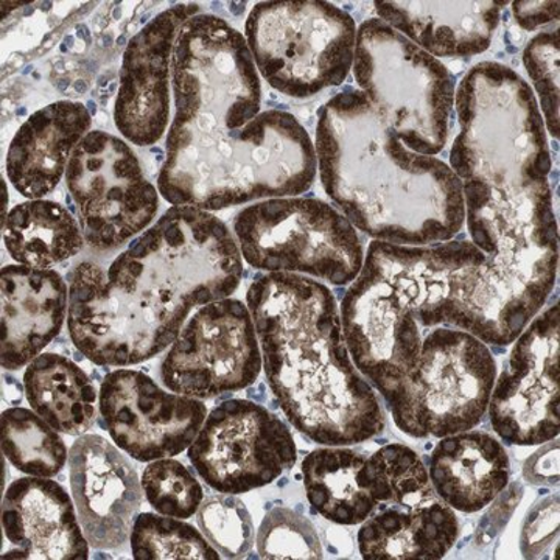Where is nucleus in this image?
Listing matches in <instances>:
<instances>
[{
  "instance_id": "1",
  "label": "nucleus",
  "mask_w": 560,
  "mask_h": 560,
  "mask_svg": "<svg viewBox=\"0 0 560 560\" xmlns=\"http://www.w3.org/2000/svg\"><path fill=\"white\" fill-rule=\"evenodd\" d=\"M245 275L234 232L208 210L173 206L108 270L83 261L68 329L98 366H132L172 346L194 308L231 298Z\"/></svg>"
},
{
  "instance_id": "2",
  "label": "nucleus",
  "mask_w": 560,
  "mask_h": 560,
  "mask_svg": "<svg viewBox=\"0 0 560 560\" xmlns=\"http://www.w3.org/2000/svg\"><path fill=\"white\" fill-rule=\"evenodd\" d=\"M315 151L327 197L372 241L427 246L463 231V183L451 165L408 150L359 88L320 108Z\"/></svg>"
},
{
  "instance_id": "3",
  "label": "nucleus",
  "mask_w": 560,
  "mask_h": 560,
  "mask_svg": "<svg viewBox=\"0 0 560 560\" xmlns=\"http://www.w3.org/2000/svg\"><path fill=\"white\" fill-rule=\"evenodd\" d=\"M268 385L294 429L329 447L386 427L377 389L357 370L329 287L294 272L257 276L246 293Z\"/></svg>"
},
{
  "instance_id": "4",
  "label": "nucleus",
  "mask_w": 560,
  "mask_h": 560,
  "mask_svg": "<svg viewBox=\"0 0 560 560\" xmlns=\"http://www.w3.org/2000/svg\"><path fill=\"white\" fill-rule=\"evenodd\" d=\"M470 242L481 265L453 272L422 329L453 327L508 348L547 304L558 279L559 238L550 183L501 190L463 183Z\"/></svg>"
},
{
  "instance_id": "5",
  "label": "nucleus",
  "mask_w": 560,
  "mask_h": 560,
  "mask_svg": "<svg viewBox=\"0 0 560 560\" xmlns=\"http://www.w3.org/2000/svg\"><path fill=\"white\" fill-rule=\"evenodd\" d=\"M318 173L315 143L293 114L261 110L241 130L168 128L158 187L173 206L213 212L298 197Z\"/></svg>"
},
{
  "instance_id": "6",
  "label": "nucleus",
  "mask_w": 560,
  "mask_h": 560,
  "mask_svg": "<svg viewBox=\"0 0 560 560\" xmlns=\"http://www.w3.org/2000/svg\"><path fill=\"white\" fill-rule=\"evenodd\" d=\"M440 271L436 245L374 241L342 296L341 326L350 359L386 404L418 363L423 338L416 315L429 302Z\"/></svg>"
},
{
  "instance_id": "7",
  "label": "nucleus",
  "mask_w": 560,
  "mask_h": 560,
  "mask_svg": "<svg viewBox=\"0 0 560 560\" xmlns=\"http://www.w3.org/2000/svg\"><path fill=\"white\" fill-rule=\"evenodd\" d=\"M459 131L451 168L460 183L515 190L547 179L552 168L539 102L517 70L481 61L455 91Z\"/></svg>"
},
{
  "instance_id": "8",
  "label": "nucleus",
  "mask_w": 560,
  "mask_h": 560,
  "mask_svg": "<svg viewBox=\"0 0 560 560\" xmlns=\"http://www.w3.org/2000/svg\"><path fill=\"white\" fill-rule=\"evenodd\" d=\"M352 72L383 124L408 150L427 156L444 151L456 91L444 62L371 18L357 31Z\"/></svg>"
},
{
  "instance_id": "9",
  "label": "nucleus",
  "mask_w": 560,
  "mask_h": 560,
  "mask_svg": "<svg viewBox=\"0 0 560 560\" xmlns=\"http://www.w3.org/2000/svg\"><path fill=\"white\" fill-rule=\"evenodd\" d=\"M355 20L318 0L261 2L245 24L261 79L294 101H307L341 86L355 58Z\"/></svg>"
},
{
  "instance_id": "10",
  "label": "nucleus",
  "mask_w": 560,
  "mask_h": 560,
  "mask_svg": "<svg viewBox=\"0 0 560 560\" xmlns=\"http://www.w3.org/2000/svg\"><path fill=\"white\" fill-rule=\"evenodd\" d=\"M254 270L294 272L350 285L363 268V241L337 206L318 198H271L242 209L232 223Z\"/></svg>"
},
{
  "instance_id": "11",
  "label": "nucleus",
  "mask_w": 560,
  "mask_h": 560,
  "mask_svg": "<svg viewBox=\"0 0 560 560\" xmlns=\"http://www.w3.org/2000/svg\"><path fill=\"white\" fill-rule=\"evenodd\" d=\"M172 77V127L241 130L261 113L259 70L245 35L215 14H197L180 27Z\"/></svg>"
},
{
  "instance_id": "12",
  "label": "nucleus",
  "mask_w": 560,
  "mask_h": 560,
  "mask_svg": "<svg viewBox=\"0 0 560 560\" xmlns=\"http://www.w3.org/2000/svg\"><path fill=\"white\" fill-rule=\"evenodd\" d=\"M497 374V361L480 338L434 327L423 338L418 363L388 401L394 423L419 440L474 430L488 412Z\"/></svg>"
},
{
  "instance_id": "13",
  "label": "nucleus",
  "mask_w": 560,
  "mask_h": 560,
  "mask_svg": "<svg viewBox=\"0 0 560 560\" xmlns=\"http://www.w3.org/2000/svg\"><path fill=\"white\" fill-rule=\"evenodd\" d=\"M66 186L91 248H119L145 231L160 209V194L138 154L110 132H88L73 150Z\"/></svg>"
},
{
  "instance_id": "14",
  "label": "nucleus",
  "mask_w": 560,
  "mask_h": 560,
  "mask_svg": "<svg viewBox=\"0 0 560 560\" xmlns=\"http://www.w3.org/2000/svg\"><path fill=\"white\" fill-rule=\"evenodd\" d=\"M261 368L248 305L224 298L202 305L186 320L162 360L161 381L172 393L213 399L254 385Z\"/></svg>"
},
{
  "instance_id": "15",
  "label": "nucleus",
  "mask_w": 560,
  "mask_h": 560,
  "mask_svg": "<svg viewBox=\"0 0 560 560\" xmlns=\"http://www.w3.org/2000/svg\"><path fill=\"white\" fill-rule=\"evenodd\" d=\"M189 459L210 488L238 495L278 480L296 464L298 448L289 425L275 412L234 399L209 412Z\"/></svg>"
},
{
  "instance_id": "16",
  "label": "nucleus",
  "mask_w": 560,
  "mask_h": 560,
  "mask_svg": "<svg viewBox=\"0 0 560 560\" xmlns=\"http://www.w3.org/2000/svg\"><path fill=\"white\" fill-rule=\"evenodd\" d=\"M493 385L489 419L511 445H541L559 434V305L539 313L512 342Z\"/></svg>"
},
{
  "instance_id": "17",
  "label": "nucleus",
  "mask_w": 560,
  "mask_h": 560,
  "mask_svg": "<svg viewBox=\"0 0 560 560\" xmlns=\"http://www.w3.org/2000/svg\"><path fill=\"white\" fill-rule=\"evenodd\" d=\"M98 408L113 441L140 463L187 451L208 418L201 400L167 393L135 370L113 371L103 378Z\"/></svg>"
},
{
  "instance_id": "18",
  "label": "nucleus",
  "mask_w": 560,
  "mask_h": 560,
  "mask_svg": "<svg viewBox=\"0 0 560 560\" xmlns=\"http://www.w3.org/2000/svg\"><path fill=\"white\" fill-rule=\"evenodd\" d=\"M200 14L197 3L162 11L128 43L114 106L117 130L138 147L156 145L171 119L173 49L180 27Z\"/></svg>"
},
{
  "instance_id": "19",
  "label": "nucleus",
  "mask_w": 560,
  "mask_h": 560,
  "mask_svg": "<svg viewBox=\"0 0 560 560\" xmlns=\"http://www.w3.org/2000/svg\"><path fill=\"white\" fill-rule=\"evenodd\" d=\"M69 480L91 547H124L142 506V482L135 464L105 438L83 434L69 452Z\"/></svg>"
},
{
  "instance_id": "20",
  "label": "nucleus",
  "mask_w": 560,
  "mask_h": 560,
  "mask_svg": "<svg viewBox=\"0 0 560 560\" xmlns=\"http://www.w3.org/2000/svg\"><path fill=\"white\" fill-rule=\"evenodd\" d=\"M75 501L60 482L47 478H20L2 501V526L18 551L3 559L86 560L90 541L75 511Z\"/></svg>"
},
{
  "instance_id": "21",
  "label": "nucleus",
  "mask_w": 560,
  "mask_h": 560,
  "mask_svg": "<svg viewBox=\"0 0 560 560\" xmlns=\"http://www.w3.org/2000/svg\"><path fill=\"white\" fill-rule=\"evenodd\" d=\"M2 287V368L31 364L60 335L69 312V290L60 272L7 265Z\"/></svg>"
},
{
  "instance_id": "22",
  "label": "nucleus",
  "mask_w": 560,
  "mask_h": 560,
  "mask_svg": "<svg viewBox=\"0 0 560 560\" xmlns=\"http://www.w3.org/2000/svg\"><path fill=\"white\" fill-rule=\"evenodd\" d=\"M458 536L455 510L431 489L378 503L361 526L359 548L370 560H436Z\"/></svg>"
},
{
  "instance_id": "23",
  "label": "nucleus",
  "mask_w": 560,
  "mask_h": 560,
  "mask_svg": "<svg viewBox=\"0 0 560 560\" xmlns=\"http://www.w3.org/2000/svg\"><path fill=\"white\" fill-rule=\"evenodd\" d=\"M91 124V113L80 102H55L32 114L7 153V176L14 189L27 200H40L57 189Z\"/></svg>"
},
{
  "instance_id": "24",
  "label": "nucleus",
  "mask_w": 560,
  "mask_h": 560,
  "mask_svg": "<svg viewBox=\"0 0 560 560\" xmlns=\"http://www.w3.org/2000/svg\"><path fill=\"white\" fill-rule=\"evenodd\" d=\"M378 20L434 58L485 54L508 2H375Z\"/></svg>"
},
{
  "instance_id": "25",
  "label": "nucleus",
  "mask_w": 560,
  "mask_h": 560,
  "mask_svg": "<svg viewBox=\"0 0 560 560\" xmlns=\"http://www.w3.org/2000/svg\"><path fill=\"white\" fill-rule=\"evenodd\" d=\"M434 492L452 510L475 514L489 506L510 485L506 448L485 431H464L442 438L430 456Z\"/></svg>"
},
{
  "instance_id": "26",
  "label": "nucleus",
  "mask_w": 560,
  "mask_h": 560,
  "mask_svg": "<svg viewBox=\"0 0 560 560\" xmlns=\"http://www.w3.org/2000/svg\"><path fill=\"white\" fill-rule=\"evenodd\" d=\"M32 410L58 433L83 436L97 419V389L86 372L58 353L36 357L24 374Z\"/></svg>"
},
{
  "instance_id": "27",
  "label": "nucleus",
  "mask_w": 560,
  "mask_h": 560,
  "mask_svg": "<svg viewBox=\"0 0 560 560\" xmlns=\"http://www.w3.org/2000/svg\"><path fill=\"white\" fill-rule=\"evenodd\" d=\"M366 456L346 447L316 448L302 463L305 493L313 511L342 526L360 525L377 506L361 481Z\"/></svg>"
},
{
  "instance_id": "28",
  "label": "nucleus",
  "mask_w": 560,
  "mask_h": 560,
  "mask_svg": "<svg viewBox=\"0 0 560 560\" xmlns=\"http://www.w3.org/2000/svg\"><path fill=\"white\" fill-rule=\"evenodd\" d=\"M2 230L14 261L39 270L77 256L86 242L72 213L49 200L21 202L7 215Z\"/></svg>"
},
{
  "instance_id": "29",
  "label": "nucleus",
  "mask_w": 560,
  "mask_h": 560,
  "mask_svg": "<svg viewBox=\"0 0 560 560\" xmlns=\"http://www.w3.org/2000/svg\"><path fill=\"white\" fill-rule=\"evenodd\" d=\"M0 438L5 458L28 477H57L69 460L60 433L27 408L2 412Z\"/></svg>"
},
{
  "instance_id": "30",
  "label": "nucleus",
  "mask_w": 560,
  "mask_h": 560,
  "mask_svg": "<svg viewBox=\"0 0 560 560\" xmlns=\"http://www.w3.org/2000/svg\"><path fill=\"white\" fill-rule=\"evenodd\" d=\"M131 551L136 560H219L220 555L205 534L180 518L143 512L131 529Z\"/></svg>"
},
{
  "instance_id": "31",
  "label": "nucleus",
  "mask_w": 560,
  "mask_h": 560,
  "mask_svg": "<svg viewBox=\"0 0 560 560\" xmlns=\"http://www.w3.org/2000/svg\"><path fill=\"white\" fill-rule=\"evenodd\" d=\"M361 481L378 503L433 489L422 458L407 445L390 444L366 458Z\"/></svg>"
},
{
  "instance_id": "32",
  "label": "nucleus",
  "mask_w": 560,
  "mask_h": 560,
  "mask_svg": "<svg viewBox=\"0 0 560 560\" xmlns=\"http://www.w3.org/2000/svg\"><path fill=\"white\" fill-rule=\"evenodd\" d=\"M140 482L151 508L167 517H194L205 500L200 482L176 459L151 460Z\"/></svg>"
},
{
  "instance_id": "33",
  "label": "nucleus",
  "mask_w": 560,
  "mask_h": 560,
  "mask_svg": "<svg viewBox=\"0 0 560 560\" xmlns=\"http://www.w3.org/2000/svg\"><path fill=\"white\" fill-rule=\"evenodd\" d=\"M197 521L206 539L224 558H245L253 548V518L245 503L232 493L202 500Z\"/></svg>"
},
{
  "instance_id": "34",
  "label": "nucleus",
  "mask_w": 560,
  "mask_h": 560,
  "mask_svg": "<svg viewBox=\"0 0 560 560\" xmlns=\"http://www.w3.org/2000/svg\"><path fill=\"white\" fill-rule=\"evenodd\" d=\"M257 551L261 559H323L315 525L289 508H272L260 523Z\"/></svg>"
},
{
  "instance_id": "35",
  "label": "nucleus",
  "mask_w": 560,
  "mask_h": 560,
  "mask_svg": "<svg viewBox=\"0 0 560 560\" xmlns=\"http://www.w3.org/2000/svg\"><path fill=\"white\" fill-rule=\"evenodd\" d=\"M523 65L539 95L547 132L559 139V31L541 32L526 44Z\"/></svg>"
},
{
  "instance_id": "36",
  "label": "nucleus",
  "mask_w": 560,
  "mask_h": 560,
  "mask_svg": "<svg viewBox=\"0 0 560 560\" xmlns=\"http://www.w3.org/2000/svg\"><path fill=\"white\" fill-rule=\"evenodd\" d=\"M559 495L537 501L523 523L521 548L523 558L545 559L558 550Z\"/></svg>"
},
{
  "instance_id": "37",
  "label": "nucleus",
  "mask_w": 560,
  "mask_h": 560,
  "mask_svg": "<svg viewBox=\"0 0 560 560\" xmlns=\"http://www.w3.org/2000/svg\"><path fill=\"white\" fill-rule=\"evenodd\" d=\"M522 497L523 486L518 481L512 482V485H508L506 488L501 490L493 500L492 508L482 517L480 526H478V545H488L499 536L506 523L510 522L515 508L521 503Z\"/></svg>"
},
{
  "instance_id": "38",
  "label": "nucleus",
  "mask_w": 560,
  "mask_h": 560,
  "mask_svg": "<svg viewBox=\"0 0 560 560\" xmlns=\"http://www.w3.org/2000/svg\"><path fill=\"white\" fill-rule=\"evenodd\" d=\"M523 477L530 485L555 486L559 482V441L545 442L541 448L526 459Z\"/></svg>"
},
{
  "instance_id": "39",
  "label": "nucleus",
  "mask_w": 560,
  "mask_h": 560,
  "mask_svg": "<svg viewBox=\"0 0 560 560\" xmlns=\"http://www.w3.org/2000/svg\"><path fill=\"white\" fill-rule=\"evenodd\" d=\"M512 13L523 31L534 32L551 22H558L559 2H514Z\"/></svg>"
}]
</instances>
